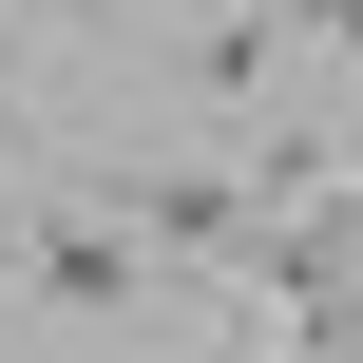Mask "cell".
Wrapping results in <instances>:
<instances>
[{"mask_svg":"<svg viewBox=\"0 0 363 363\" xmlns=\"http://www.w3.org/2000/svg\"><path fill=\"white\" fill-rule=\"evenodd\" d=\"M77 19H134V0H77Z\"/></svg>","mask_w":363,"mask_h":363,"instance_id":"2","label":"cell"},{"mask_svg":"<svg viewBox=\"0 0 363 363\" xmlns=\"http://www.w3.org/2000/svg\"><path fill=\"white\" fill-rule=\"evenodd\" d=\"M19 287H38V306H134L115 211H57V191H38V211H19Z\"/></svg>","mask_w":363,"mask_h":363,"instance_id":"1","label":"cell"}]
</instances>
